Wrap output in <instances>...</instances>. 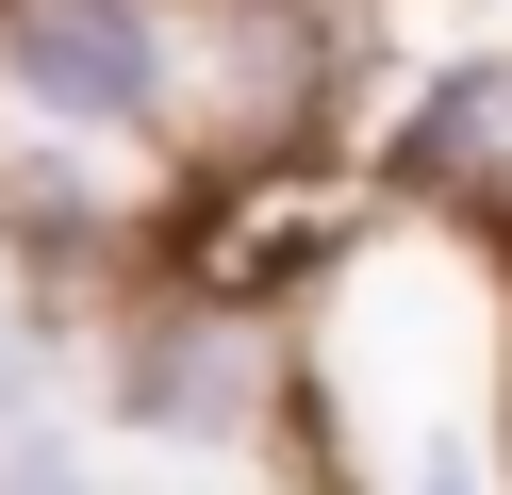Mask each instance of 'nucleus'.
Here are the masks:
<instances>
[{
  "instance_id": "f257e3e1",
  "label": "nucleus",
  "mask_w": 512,
  "mask_h": 495,
  "mask_svg": "<svg viewBox=\"0 0 512 495\" xmlns=\"http://www.w3.org/2000/svg\"><path fill=\"white\" fill-rule=\"evenodd\" d=\"M182 0H0V99L83 149L182 132Z\"/></svg>"
},
{
  "instance_id": "39448f33",
  "label": "nucleus",
  "mask_w": 512,
  "mask_h": 495,
  "mask_svg": "<svg viewBox=\"0 0 512 495\" xmlns=\"http://www.w3.org/2000/svg\"><path fill=\"white\" fill-rule=\"evenodd\" d=\"M413 495H479V462H463V446H430V462H413Z\"/></svg>"
},
{
  "instance_id": "20e7f679",
  "label": "nucleus",
  "mask_w": 512,
  "mask_h": 495,
  "mask_svg": "<svg viewBox=\"0 0 512 495\" xmlns=\"http://www.w3.org/2000/svg\"><path fill=\"white\" fill-rule=\"evenodd\" d=\"M0 429H34V363H17V330H0Z\"/></svg>"
},
{
  "instance_id": "7ed1b4c3",
  "label": "nucleus",
  "mask_w": 512,
  "mask_h": 495,
  "mask_svg": "<svg viewBox=\"0 0 512 495\" xmlns=\"http://www.w3.org/2000/svg\"><path fill=\"white\" fill-rule=\"evenodd\" d=\"M0 495H83V462L50 446V429H17V446H0Z\"/></svg>"
},
{
  "instance_id": "f03ea898",
  "label": "nucleus",
  "mask_w": 512,
  "mask_h": 495,
  "mask_svg": "<svg viewBox=\"0 0 512 495\" xmlns=\"http://www.w3.org/2000/svg\"><path fill=\"white\" fill-rule=\"evenodd\" d=\"M116 413L133 429H166V446H248L265 429V396H281V330L248 314V297H215V281H182V297H149L133 330H116Z\"/></svg>"
}]
</instances>
